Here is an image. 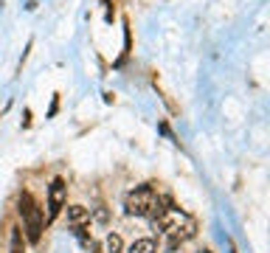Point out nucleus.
I'll use <instances>...</instances> for the list:
<instances>
[{
	"mask_svg": "<svg viewBox=\"0 0 270 253\" xmlns=\"http://www.w3.org/2000/svg\"><path fill=\"white\" fill-rule=\"evenodd\" d=\"M20 214H23V222H26L28 242L37 245L40 239H43V211L37 208V203H34V197L28 194V191L20 194Z\"/></svg>",
	"mask_w": 270,
	"mask_h": 253,
	"instance_id": "1",
	"label": "nucleus"
},
{
	"mask_svg": "<svg viewBox=\"0 0 270 253\" xmlns=\"http://www.w3.org/2000/svg\"><path fill=\"white\" fill-rule=\"evenodd\" d=\"M155 200H158V194H155V189L149 183L138 186L127 194V200H124V208H127V214L133 216H149V211H152Z\"/></svg>",
	"mask_w": 270,
	"mask_h": 253,
	"instance_id": "2",
	"label": "nucleus"
},
{
	"mask_svg": "<svg viewBox=\"0 0 270 253\" xmlns=\"http://www.w3.org/2000/svg\"><path fill=\"white\" fill-rule=\"evenodd\" d=\"M65 200H68V186L62 177H53L48 186V220H57L59 211L65 208Z\"/></svg>",
	"mask_w": 270,
	"mask_h": 253,
	"instance_id": "3",
	"label": "nucleus"
},
{
	"mask_svg": "<svg viewBox=\"0 0 270 253\" xmlns=\"http://www.w3.org/2000/svg\"><path fill=\"white\" fill-rule=\"evenodd\" d=\"M90 220V208L85 206H68V222L70 225H85Z\"/></svg>",
	"mask_w": 270,
	"mask_h": 253,
	"instance_id": "4",
	"label": "nucleus"
},
{
	"mask_svg": "<svg viewBox=\"0 0 270 253\" xmlns=\"http://www.w3.org/2000/svg\"><path fill=\"white\" fill-rule=\"evenodd\" d=\"M101 250H104V253H124V239L118 237V233H107Z\"/></svg>",
	"mask_w": 270,
	"mask_h": 253,
	"instance_id": "5",
	"label": "nucleus"
},
{
	"mask_svg": "<svg viewBox=\"0 0 270 253\" xmlns=\"http://www.w3.org/2000/svg\"><path fill=\"white\" fill-rule=\"evenodd\" d=\"M130 253H158V245H155V239H135L130 245Z\"/></svg>",
	"mask_w": 270,
	"mask_h": 253,
	"instance_id": "6",
	"label": "nucleus"
},
{
	"mask_svg": "<svg viewBox=\"0 0 270 253\" xmlns=\"http://www.w3.org/2000/svg\"><path fill=\"white\" fill-rule=\"evenodd\" d=\"M9 253H26V245H23V228H11V245Z\"/></svg>",
	"mask_w": 270,
	"mask_h": 253,
	"instance_id": "7",
	"label": "nucleus"
},
{
	"mask_svg": "<svg viewBox=\"0 0 270 253\" xmlns=\"http://www.w3.org/2000/svg\"><path fill=\"white\" fill-rule=\"evenodd\" d=\"M96 220H99V222H107V220H110V214H107V208H96Z\"/></svg>",
	"mask_w": 270,
	"mask_h": 253,
	"instance_id": "8",
	"label": "nucleus"
},
{
	"mask_svg": "<svg viewBox=\"0 0 270 253\" xmlns=\"http://www.w3.org/2000/svg\"><path fill=\"white\" fill-rule=\"evenodd\" d=\"M57 110H59V96H53V101H51V110H48V118H51V116H57Z\"/></svg>",
	"mask_w": 270,
	"mask_h": 253,
	"instance_id": "9",
	"label": "nucleus"
},
{
	"mask_svg": "<svg viewBox=\"0 0 270 253\" xmlns=\"http://www.w3.org/2000/svg\"><path fill=\"white\" fill-rule=\"evenodd\" d=\"M197 253H211V250H208V248H203V250H197Z\"/></svg>",
	"mask_w": 270,
	"mask_h": 253,
	"instance_id": "10",
	"label": "nucleus"
},
{
	"mask_svg": "<svg viewBox=\"0 0 270 253\" xmlns=\"http://www.w3.org/2000/svg\"><path fill=\"white\" fill-rule=\"evenodd\" d=\"M93 253H104V250H101V248H96V250H93Z\"/></svg>",
	"mask_w": 270,
	"mask_h": 253,
	"instance_id": "11",
	"label": "nucleus"
}]
</instances>
